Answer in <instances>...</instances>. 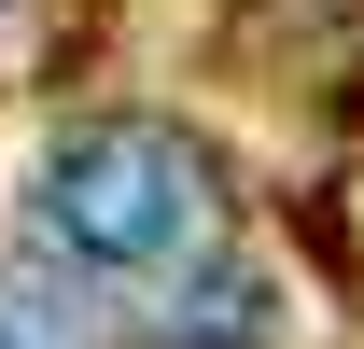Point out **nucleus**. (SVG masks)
Segmentation results:
<instances>
[{
    "mask_svg": "<svg viewBox=\"0 0 364 349\" xmlns=\"http://www.w3.org/2000/svg\"><path fill=\"white\" fill-rule=\"evenodd\" d=\"M43 238L70 265H182L210 238V154L154 112H85L43 140Z\"/></svg>",
    "mask_w": 364,
    "mask_h": 349,
    "instance_id": "obj_1",
    "label": "nucleus"
},
{
    "mask_svg": "<svg viewBox=\"0 0 364 349\" xmlns=\"http://www.w3.org/2000/svg\"><path fill=\"white\" fill-rule=\"evenodd\" d=\"M0 349H98V294H85V265L56 238L0 265Z\"/></svg>",
    "mask_w": 364,
    "mask_h": 349,
    "instance_id": "obj_2",
    "label": "nucleus"
}]
</instances>
